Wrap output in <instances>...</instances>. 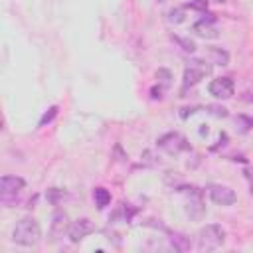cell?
I'll list each match as a JSON object with an SVG mask.
<instances>
[{"label":"cell","mask_w":253,"mask_h":253,"mask_svg":"<svg viewBox=\"0 0 253 253\" xmlns=\"http://www.w3.org/2000/svg\"><path fill=\"white\" fill-rule=\"evenodd\" d=\"M40 239H42V227H40L38 219L32 215L22 217L12 231V241L22 247H34V245H38Z\"/></svg>","instance_id":"cell-1"},{"label":"cell","mask_w":253,"mask_h":253,"mask_svg":"<svg viewBox=\"0 0 253 253\" xmlns=\"http://www.w3.org/2000/svg\"><path fill=\"white\" fill-rule=\"evenodd\" d=\"M225 241V229L217 223H210L200 229L198 233V249L200 251H213L221 247Z\"/></svg>","instance_id":"cell-2"},{"label":"cell","mask_w":253,"mask_h":253,"mask_svg":"<svg viewBox=\"0 0 253 253\" xmlns=\"http://www.w3.org/2000/svg\"><path fill=\"white\" fill-rule=\"evenodd\" d=\"M26 188L24 178L20 176H2L0 180V196H2V204L10 206L12 200H16V196Z\"/></svg>","instance_id":"cell-3"},{"label":"cell","mask_w":253,"mask_h":253,"mask_svg":"<svg viewBox=\"0 0 253 253\" xmlns=\"http://www.w3.org/2000/svg\"><path fill=\"white\" fill-rule=\"evenodd\" d=\"M158 148H162L164 152L168 154H180L182 150H188L190 144L186 142V138L180 134V132H166L158 138Z\"/></svg>","instance_id":"cell-4"},{"label":"cell","mask_w":253,"mask_h":253,"mask_svg":"<svg viewBox=\"0 0 253 253\" xmlns=\"http://www.w3.org/2000/svg\"><path fill=\"white\" fill-rule=\"evenodd\" d=\"M210 73V65H206L204 61H200V59H194V61H190V65L186 67V71H184V89H188V87H194L196 83H200V79L204 77V75H208Z\"/></svg>","instance_id":"cell-5"},{"label":"cell","mask_w":253,"mask_h":253,"mask_svg":"<svg viewBox=\"0 0 253 253\" xmlns=\"http://www.w3.org/2000/svg\"><path fill=\"white\" fill-rule=\"evenodd\" d=\"M208 192H210L211 202L217 204V206H231V204H235V200H237L235 192H233L231 188H227V186L211 184V186L208 188Z\"/></svg>","instance_id":"cell-6"},{"label":"cell","mask_w":253,"mask_h":253,"mask_svg":"<svg viewBox=\"0 0 253 253\" xmlns=\"http://www.w3.org/2000/svg\"><path fill=\"white\" fill-rule=\"evenodd\" d=\"M208 89L215 99H231L235 85H233V79H229V77H217L210 83Z\"/></svg>","instance_id":"cell-7"},{"label":"cell","mask_w":253,"mask_h":253,"mask_svg":"<svg viewBox=\"0 0 253 253\" xmlns=\"http://www.w3.org/2000/svg\"><path fill=\"white\" fill-rule=\"evenodd\" d=\"M93 231H95L93 221L87 219V217H81V219H75V221L69 225L67 235H69V239H71L73 243H77V241H81L83 237H87L89 233H93Z\"/></svg>","instance_id":"cell-8"},{"label":"cell","mask_w":253,"mask_h":253,"mask_svg":"<svg viewBox=\"0 0 253 253\" xmlns=\"http://www.w3.org/2000/svg\"><path fill=\"white\" fill-rule=\"evenodd\" d=\"M188 204H186V211L192 219H200L204 215V202H202V192L198 188H188Z\"/></svg>","instance_id":"cell-9"},{"label":"cell","mask_w":253,"mask_h":253,"mask_svg":"<svg viewBox=\"0 0 253 253\" xmlns=\"http://www.w3.org/2000/svg\"><path fill=\"white\" fill-rule=\"evenodd\" d=\"M194 32H196V36L206 38V40L217 38V28H215V24H213V18H208V20L204 18V20L196 22V24H194Z\"/></svg>","instance_id":"cell-10"},{"label":"cell","mask_w":253,"mask_h":253,"mask_svg":"<svg viewBox=\"0 0 253 253\" xmlns=\"http://www.w3.org/2000/svg\"><path fill=\"white\" fill-rule=\"evenodd\" d=\"M69 231V221H67V215L63 211H55L53 213V221H51V237L57 239V237H63V233Z\"/></svg>","instance_id":"cell-11"},{"label":"cell","mask_w":253,"mask_h":253,"mask_svg":"<svg viewBox=\"0 0 253 253\" xmlns=\"http://www.w3.org/2000/svg\"><path fill=\"white\" fill-rule=\"evenodd\" d=\"M93 200H95L97 208L103 210V208H107V206L111 204V194H109V190H105V188H95V190H93Z\"/></svg>","instance_id":"cell-12"},{"label":"cell","mask_w":253,"mask_h":253,"mask_svg":"<svg viewBox=\"0 0 253 253\" xmlns=\"http://www.w3.org/2000/svg\"><path fill=\"white\" fill-rule=\"evenodd\" d=\"M210 57H211V63H217V65H227L229 63V53L221 47H210Z\"/></svg>","instance_id":"cell-13"},{"label":"cell","mask_w":253,"mask_h":253,"mask_svg":"<svg viewBox=\"0 0 253 253\" xmlns=\"http://www.w3.org/2000/svg\"><path fill=\"white\" fill-rule=\"evenodd\" d=\"M235 125L239 128V132H249L253 128V119L247 115H237L235 117Z\"/></svg>","instance_id":"cell-14"},{"label":"cell","mask_w":253,"mask_h":253,"mask_svg":"<svg viewBox=\"0 0 253 253\" xmlns=\"http://www.w3.org/2000/svg\"><path fill=\"white\" fill-rule=\"evenodd\" d=\"M170 241H172V245H174V249H176V251H186V249H190V247H192L190 239H188V237H184V235H172V237H170Z\"/></svg>","instance_id":"cell-15"},{"label":"cell","mask_w":253,"mask_h":253,"mask_svg":"<svg viewBox=\"0 0 253 253\" xmlns=\"http://www.w3.org/2000/svg\"><path fill=\"white\" fill-rule=\"evenodd\" d=\"M55 115H57V105L49 107V109H47V113H43V117L40 119V126H43L45 123H49V121H51V119H53Z\"/></svg>","instance_id":"cell-16"},{"label":"cell","mask_w":253,"mask_h":253,"mask_svg":"<svg viewBox=\"0 0 253 253\" xmlns=\"http://www.w3.org/2000/svg\"><path fill=\"white\" fill-rule=\"evenodd\" d=\"M156 79L162 83V87L166 89L168 85H170V71H166V69H160L158 73H156Z\"/></svg>","instance_id":"cell-17"},{"label":"cell","mask_w":253,"mask_h":253,"mask_svg":"<svg viewBox=\"0 0 253 253\" xmlns=\"http://www.w3.org/2000/svg\"><path fill=\"white\" fill-rule=\"evenodd\" d=\"M208 109H210V113H211L213 117H219V119H221V117H227V109H225V107H219V105H210Z\"/></svg>","instance_id":"cell-18"},{"label":"cell","mask_w":253,"mask_h":253,"mask_svg":"<svg viewBox=\"0 0 253 253\" xmlns=\"http://www.w3.org/2000/svg\"><path fill=\"white\" fill-rule=\"evenodd\" d=\"M206 6H208V0H194L190 4V8H198V10H206Z\"/></svg>","instance_id":"cell-19"},{"label":"cell","mask_w":253,"mask_h":253,"mask_svg":"<svg viewBox=\"0 0 253 253\" xmlns=\"http://www.w3.org/2000/svg\"><path fill=\"white\" fill-rule=\"evenodd\" d=\"M243 174H245V178L249 180V188H251V192H253V166H251V168H247Z\"/></svg>","instance_id":"cell-20"},{"label":"cell","mask_w":253,"mask_h":253,"mask_svg":"<svg viewBox=\"0 0 253 253\" xmlns=\"http://www.w3.org/2000/svg\"><path fill=\"white\" fill-rule=\"evenodd\" d=\"M178 42L184 45L186 51H194V43H192V42H188V40H178Z\"/></svg>","instance_id":"cell-21"}]
</instances>
